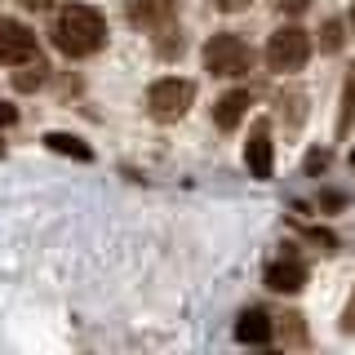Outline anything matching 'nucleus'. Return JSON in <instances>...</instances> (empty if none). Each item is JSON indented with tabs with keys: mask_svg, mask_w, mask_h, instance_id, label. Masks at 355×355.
Segmentation results:
<instances>
[{
	"mask_svg": "<svg viewBox=\"0 0 355 355\" xmlns=\"http://www.w3.org/2000/svg\"><path fill=\"white\" fill-rule=\"evenodd\" d=\"M107 40V22L98 9L89 5H67L53 18V44L67 53V58H89L94 49H103Z\"/></svg>",
	"mask_w": 355,
	"mask_h": 355,
	"instance_id": "nucleus-1",
	"label": "nucleus"
},
{
	"mask_svg": "<svg viewBox=\"0 0 355 355\" xmlns=\"http://www.w3.org/2000/svg\"><path fill=\"white\" fill-rule=\"evenodd\" d=\"M191 98H196V85L191 80H178V76H164V80H155L147 89V111L155 120H182L187 116V107H191Z\"/></svg>",
	"mask_w": 355,
	"mask_h": 355,
	"instance_id": "nucleus-2",
	"label": "nucleus"
},
{
	"mask_svg": "<svg viewBox=\"0 0 355 355\" xmlns=\"http://www.w3.org/2000/svg\"><path fill=\"white\" fill-rule=\"evenodd\" d=\"M306 58H311V36L302 27L271 31V40H266V62H271V71H302Z\"/></svg>",
	"mask_w": 355,
	"mask_h": 355,
	"instance_id": "nucleus-3",
	"label": "nucleus"
},
{
	"mask_svg": "<svg viewBox=\"0 0 355 355\" xmlns=\"http://www.w3.org/2000/svg\"><path fill=\"white\" fill-rule=\"evenodd\" d=\"M249 62H253L249 44L240 36H231V31H222V36L205 44V71H214V76H244Z\"/></svg>",
	"mask_w": 355,
	"mask_h": 355,
	"instance_id": "nucleus-4",
	"label": "nucleus"
},
{
	"mask_svg": "<svg viewBox=\"0 0 355 355\" xmlns=\"http://www.w3.org/2000/svg\"><path fill=\"white\" fill-rule=\"evenodd\" d=\"M40 58L36 53V31L27 22H14V18H0V62L5 67H22Z\"/></svg>",
	"mask_w": 355,
	"mask_h": 355,
	"instance_id": "nucleus-5",
	"label": "nucleus"
},
{
	"mask_svg": "<svg viewBox=\"0 0 355 355\" xmlns=\"http://www.w3.org/2000/svg\"><path fill=\"white\" fill-rule=\"evenodd\" d=\"M129 22L133 27H164L178 14V0H129Z\"/></svg>",
	"mask_w": 355,
	"mask_h": 355,
	"instance_id": "nucleus-6",
	"label": "nucleus"
},
{
	"mask_svg": "<svg viewBox=\"0 0 355 355\" xmlns=\"http://www.w3.org/2000/svg\"><path fill=\"white\" fill-rule=\"evenodd\" d=\"M302 284H306L302 262H271L266 266V288H271V293H297Z\"/></svg>",
	"mask_w": 355,
	"mask_h": 355,
	"instance_id": "nucleus-7",
	"label": "nucleus"
},
{
	"mask_svg": "<svg viewBox=\"0 0 355 355\" xmlns=\"http://www.w3.org/2000/svg\"><path fill=\"white\" fill-rule=\"evenodd\" d=\"M244 111H249V89H231V94H222V98H218V107H214V125H218V129H236L240 120H244Z\"/></svg>",
	"mask_w": 355,
	"mask_h": 355,
	"instance_id": "nucleus-8",
	"label": "nucleus"
},
{
	"mask_svg": "<svg viewBox=\"0 0 355 355\" xmlns=\"http://www.w3.org/2000/svg\"><path fill=\"white\" fill-rule=\"evenodd\" d=\"M244 160H249V173H253V178H271V173H275L271 138H266V129H258V133L249 138V147H244Z\"/></svg>",
	"mask_w": 355,
	"mask_h": 355,
	"instance_id": "nucleus-9",
	"label": "nucleus"
},
{
	"mask_svg": "<svg viewBox=\"0 0 355 355\" xmlns=\"http://www.w3.org/2000/svg\"><path fill=\"white\" fill-rule=\"evenodd\" d=\"M236 338L249 342V347H266V342H271V320H266L262 311H244L236 320Z\"/></svg>",
	"mask_w": 355,
	"mask_h": 355,
	"instance_id": "nucleus-10",
	"label": "nucleus"
},
{
	"mask_svg": "<svg viewBox=\"0 0 355 355\" xmlns=\"http://www.w3.org/2000/svg\"><path fill=\"white\" fill-rule=\"evenodd\" d=\"M44 147L58 151V155H76V160H94L89 142H80L76 133H44Z\"/></svg>",
	"mask_w": 355,
	"mask_h": 355,
	"instance_id": "nucleus-11",
	"label": "nucleus"
},
{
	"mask_svg": "<svg viewBox=\"0 0 355 355\" xmlns=\"http://www.w3.org/2000/svg\"><path fill=\"white\" fill-rule=\"evenodd\" d=\"M44 71H49V67H44L40 58H31V62H22V67H18L14 85L22 89V94H31V89H40V85H44Z\"/></svg>",
	"mask_w": 355,
	"mask_h": 355,
	"instance_id": "nucleus-12",
	"label": "nucleus"
},
{
	"mask_svg": "<svg viewBox=\"0 0 355 355\" xmlns=\"http://www.w3.org/2000/svg\"><path fill=\"white\" fill-rule=\"evenodd\" d=\"M351 111H355V76L347 80V98H342V120H338V129H342V133L351 129Z\"/></svg>",
	"mask_w": 355,
	"mask_h": 355,
	"instance_id": "nucleus-13",
	"label": "nucleus"
},
{
	"mask_svg": "<svg viewBox=\"0 0 355 355\" xmlns=\"http://www.w3.org/2000/svg\"><path fill=\"white\" fill-rule=\"evenodd\" d=\"M320 44H324L329 53L342 49V22H324V40H320Z\"/></svg>",
	"mask_w": 355,
	"mask_h": 355,
	"instance_id": "nucleus-14",
	"label": "nucleus"
},
{
	"mask_svg": "<svg viewBox=\"0 0 355 355\" xmlns=\"http://www.w3.org/2000/svg\"><path fill=\"white\" fill-rule=\"evenodd\" d=\"M329 169V151H311L306 155V173H324Z\"/></svg>",
	"mask_w": 355,
	"mask_h": 355,
	"instance_id": "nucleus-15",
	"label": "nucleus"
},
{
	"mask_svg": "<svg viewBox=\"0 0 355 355\" xmlns=\"http://www.w3.org/2000/svg\"><path fill=\"white\" fill-rule=\"evenodd\" d=\"M275 9H280V14H302L306 0H275Z\"/></svg>",
	"mask_w": 355,
	"mask_h": 355,
	"instance_id": "nucleus-16",
	"label": "nucleus"
},
{
	"mask_svg": "<svg viewBox=\"0 0 355 355\" xmlns=\"http://www.w3.org/2000/svg\"><path fill=\"white\" fill-rule=\"evenodd\" d=\"M14 120H18V111L9 107V103H0V129H9V125H14Z\"/></svg>",
	"mask_w": 355,
	"mask_h": 355,
	"instance_id": "nucleus-17",
	"label": "nucleus"
},
{
	"mask_svg": "<svg viewBox=\"0 0 355 355\" xmlns=\"http://www.w3.org/2000/svg\"><path fill=\"white\" fill-rule=\"evenodd\" d=\"M18 5H22V9H49L53 0H18Z\"/></svg>",
	"mask_w": 355,
	"mask_h": 355,
	"instance_id": "nucleus-18",
	"label": "nucleus"
},
{
	"mask_svg": "<svg viewBox=\"0 0 355 355\" xmlns=\"http://www.w3.org/2000/svg\"><path fill=\"white\" fill-rule=\"evenodd\" d=\"M342 329H347V333H355V302L347 306V320H342Z\"/></svg>",
	"mask_w": 355,
	"mask_h": 355,
	"instance_id": "nucleus-19",
	"label": "nucleus"
},
{
	"mask_svg": "<svg viewBox=\"0 0 355 355\" xmlns=\"http://www.w3.org/2000/svg\"><path fill=\"white\" fill-rule=\"evenodd\" d=\"M244 0H218V9H240Z\"/></svg>",
	"mask_w": 355,
	"mask_h": 355,
	"instance_id": "nucleus-20",
	"label": "nucleus"
},
{
	"mask_svg": "<svg viewBox=\"0 0 355 355\" xmlns=\"http://www.w3.org/2000/svg\"><path fill=\"white\" fill-rule=\"evenodd\" d=\"M351 169H355V151H351Z\"/></svg>",
	"mask_w": 355,
	"mask_h": 355,
	"instance_id": "nucleus-21",
	"label": "nucleus"
},
{
	"mask_svg": "<svg viewBox=\"0 0 355 355\" xmlns=\"http://www.w3.org/2000/svg\"><path fill=\"white\" fill-rule=\"evenodd\" d=\"M351 22H355V9H351Z\"/></svg>",
	"mask_w": 355,
	"mask_h": 355,
	"instance_id": "nucleus-22",
	"label": "nucleus"
},
{
	"mask_svg": "<svg viewBox=\"0 0 355 355\" xmlns=\"http://www.w3.org/2000/svg\"><path fill=\"white\" fill-rule=\"evenodd\" d=\"M0 155H5V147H0Z\"/></svg>",
	"mask_w": 355,
	"mask_h": 355,
	"instance_id": "nucleus-23",
	"label": "nucleus"
}]
</instances>
